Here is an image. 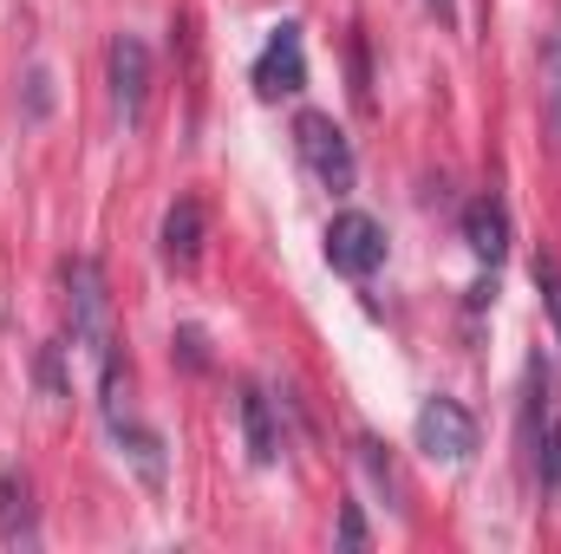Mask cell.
<instances>
[{
    "label": "cell",
    "mask_w": 561,
    "mask_h": 554,
    "mask_svg": "<svg viewBox=\"0 0 561 554\" xmlns=\"http://www.w3.org/2000/svg\"><path fill=\"white\" fill-rule=\"evenodd\" d=\"M59 280H66L72 339L105 366V359H112V293H105V268H99L92 255H79V262H66V268H59Z\"/></svg>",
    "instance_id": "6da1fadb"
},
{
    "label": "cell",
    "mask_w": 561,
    "mask_h": 554,
    "mask_svg": "<svg viewBox=\"0 0 561 554\" xmlns=\"http://www.w3.org/2000/svg\"><path fill=\"white\" fill-rule=\"evenodd\" d=\"M294 150H300V163L313 170L320 189H333V196L353 189V176H359L353 143H346V131H340L327 112H300V118H294Z\"/></svg>",
    "instance_id": "7a4b0ae2"
},
{
    "label": "cell",
    "mask_w": 561,
    "mask_h": 554,
    "mask_svg": "<svg viewBox=\"0 0 561 554\" xmlns=\"http://www.w3.org/2000/svg\"><path fill=\"white\" fill-rule=\"evenodd\" d=\"M379 262H386V229L366 209H340L327 222V268L346 280H366Z\"/></svg>",
    "instance_id": "3957f363"
},
{
    "label": "cell",
    "mask_w": 561,
    "mask_h": 554,
    "mask_svg": "<svg viewBox=\"0 0 561 554\" xmlns=\"http://www.w3.org/2000/svg\"><path fill=\"white\" fill-rule=\"evenodd\" d=\"M105 85H112V105L125 125H144V105H150V46L138 33H118L112 53H105Z\"/></svg>",
    "instance_id": "277c9868"
},
{
    "label": "cell",
    "mask_w": 561,
    "mask_h": 554,
    "mask_svg": "<svg viewBox=\"0 0 561 554\" xmlns=\"http://www.w3.org/2000/svg\"><path fill=\"white\" fill-rule=\"evenodd\" d=\"M419 450L424 457H437V463H470V450H477V417L463 412L457 399H424L419 405Z\"/></svg>",
    "instance_id": "5b68a950"
},
{
    "label": "cell",
    "mask_w": 561,
    "mask_h": 554,
    "mask_svg": "<svg viewBox=\"0 0 561 554\" xmlns=\"http://www.w3.org/2000/svg\"><path fill=\"white\" fill-rule=\"evenodd\" d=\"M300 85H307V39L294 20H280L262 46V59H255V99L275 105V99H294Z\"/></svg>",
    "instance_id": "8992f818"
},
{
    "label": "cell",
    "mask_w": 561,
    "mask_h": 554,
    "mask_svg": "<svg viewBox=\"0 0 561 554\" xmlns=\"http://www.w3.org/2000/svg\"><path fill=\"white\" fill-rule=\"evenodd\" d=\"M463 242H470V255L477 262H503L510 255V209L496 203V196H477L470 209H463Z\"/></svg>",
    "instance_id": "52a82bcc"
},
{
    "label": "cell",
    "mask_w": 561,
    "mask_h": 554,
    "mask_svg": "<svg viewBox=\"0 0 561 554\" xmlns=\"http://www.w3.org/2000/svg\"><path fill=\"white\" fill-rule=\"evenodd\" d=\"M0 542L13 549H33L39 542V509H33V483L26 476H0Z\"/></svg>",
    "instance_id": "ba28073f"
},
{
    "label": "cell",
    "mask_w": 561,
    "mask_h": 554,
    "mask_svg": "<svg viewBox=\"0 0 561 554\" xmlns=\"http://www.w3.org/2000/svg\"><path fill=\"white\" fill-rule=\"evenodd\" d=\"M163 262L170 268H196V255H203V203H170V216H163Z\"/></svg>",
    "instance_id": "9c48e42d"
},
{
    "label": "cell",
    "mask_w": 561,
    "mask_h": 554,
    "mask_svg": "<svg viewBox=\"0 0 561 554\" xmlns=\"http://www.w3.org/2000/svg\"><path fill=\"white\" fill-rule=\"evenodd\" d=\"M242 437H249V463H255V470H268L280 457V424H275V405H268L262 385L242 392Z\"/></svg>",
    "instance_id": "30bf717a"
},
{
    "label": "cell",
    "mask_w": 561,
    "mask_h": 554,
    "mask_svg": "<svg viewBox=\"0 0 561 554\" xmlns=\"http://www.w3.org/2000/svg\"><path fill=\"white\" fill-rule=\"evenodd\" d=\"M542 118H549V138L561 150V33L542 39Z\"/></svg>",
    "instance_id": "8fae6325"
},
{
    "label": "cell",
    "mask_w": 561,
    "mask_h": 554,
    "mask_svg": "<svg viewBox=\"0 0 561 554\" xmlns=\"http://www.w3.org/2000/svg\"><path fill=\"white\" fill-rule=\"evenodd\" d=\"M536 483L561 496V412H542V437H536Z\"/></svg>",
    "instance_id": "7c38bea8"
},
{
    "label": "cell",
    "mask_w": 561,
    "mask_h": 554,
    "mask_svg": "<svg viewBox=\"0 0 561 554\" xmlns=\"http://www.w3.org/2000/svg\"><path fill=\"white\" fill-rule=\"evenodd\" d=\"M536 287H542V307H549L556 339H561V262H556V255H536Z\"/></svg>",
    "instance_id": "4fadbf2b"
},
{
    "label": "cell",
    "mask_w": 561,
    "mask_h": 554,
    "mask_svg": "<svg viewBox=\"0 0 561 554\" xmlns=\"http://www.w3.org/2000/svg\"><path fill=\"white\" fill-rule=\"evenodd\" d=\"M359 457H366V470H373L379 489H399V476H392V463H386V450H379L373 437H359Z\"/></svg>",
    "instance_id": "5bb4252c"
},
{
    "label": "cell",
    "mask_w": 561,
    "mask_h": 554,
    "mask_svg": "<svg viewBox=\"0 0 561 554\" xmlns=\"http://www.w3.org/2000/svg\"><path fill=\"white\" fill-rule=\"evenodd\" d=\"M366 542H373V535H366V522H359V509L346 503V509H340V549H366Z\"/></svg>",
    "instance_id": "9a60e30c"
},
{
    "label": "cell",
    "mask_w": 561,
    "mask_h": 554,
    "mask_svg": "<svg viewBox=\"0 0 561 554\" xmlns=\"http://www.w3.org/2000/svg\"><path fill=\"white\" fill-rule=\"evenodd\" d=\"M176 346H183V359H190L196 372L209 366V353H203V333H196V326H183V333H176Z\"/></svg>",
    "instance_id": "2e32d148"
},
{
    "label": "cell",
    "mask_w": 561,
    "mask_h": 554,
    "mask_svg": "<svg viewBox=\"0 0 561 554\" xmlns=\"http://www.w3.org/2000/svg\"><path fill=\"white\" fill-rule=\"evenodd\" d=\"M26 99H33V118H46V105H53V99H46V72H39V66L26 72Z\"/></svg>",
    "instance_id": "e0dca14e"
},
{
    "label": "cell",
    "mask_w": 561,
    "mask_h": 554,
    "mask_svg": "<svg viewBox=\"0 0 561 554\" xmlns=\"http://www.w3.org/2000/svg\"><path fill=\"white\" fill-rule=\"evenodd\" d=\"M424 7H431L437 26H457V0H424Z\"/></svg>",
    "instance_id": "ac0fdd59"
}]
</instances>
